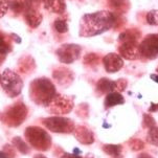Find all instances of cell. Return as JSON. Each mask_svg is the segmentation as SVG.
I'll use <instances>...</instances> for the list:
<instances>
[{
    "instance_id": "obj_2",
    "label": "cell",
    "mask_w": 158,
    "mask_h": 158,
    "mask_svg": "<svg viewBox=\"0 0 158 158\" xmlns=\"http://www.w3.org/2000/svg\"><path fill=\"white\" fill-rule=\"evenodd\" d=\"M29 96L39 106H49L57 96L55 85L46 77L34 80L29 86Z\"/></svg>"
},
{
    "instance_id": "obj_29",
    "label": "cell",
    "mask_w": 158,
    "mask_h": 158,
    "mask_svg": "<svg viewBox=\"0 0 158 158\" xmlns=\"http://www.w3.org/2000/svg\"><path fill=\"white\" fill-rule=\"evenodd\" d=\"M137 158H153L151 156V155H149V154H146V153H143V154H140Z\"/></svg>"
},
{
    "instance_id": "obj_11",
    "label": "cell",
    "mask_w": 158,
    "mask_h": 158,
    "mask_svg": "<svg viewBox=\"0 0 158 158\" xmlns=\"http://www.w3.org/2000/svg\"><path fill=\"white\" fill-rule=\"evenodd\" d=\"M103 62L106 71L110 72V73L117 72L124 66V61H123L122 57L117 53H108L107 56H105Z\"/></svg>"
},
{
    "instance_id": "obj_4",
    "label": "cell",
    "mask_w": 158,
    "mask_h": 158,
    "mask_svg": "<svg viewBox=\"0 0 158 158\" xmlns=\"http://www.w3.org/2000/svg\"><path fill=\"white\" fill-rule=\"evenodd\" d=\"M27 116V108L22 102H17L7 107L1 115V119L9 127H18Z\"/></svg>"
},
{
    "instance_id": "obj_26",
    "label": "cell",
    "mask_w": 158,
    "mask_h": 158,
    "mask_svg": "<svg viewBox=\"0 0 158 158\" xmlns=\"http://www.w3.org/2000/svg\"><path fill=\"white\" fill-rule=\"evenodd\" d=\"M115 83H116V88L120 91H124L125 88L127 87V81H126L125 79H120Z\"/></svg>"
},
{
    "instance_id": "obj_14",
    "label": "cell",
    "mask_w": 158,
    "mask_h": 158,
    "mask_svg": "<svg viewBox=\"0 0 158 158\" xmlns=\"http://www.w3.org/2000/svg\"><path fill=\"white\" fill-rule=\"evenodd\" d=\"M70 70L67 69H58V70L53 71V77L57 81V83L61 86H67L72 82V79H70Z\"/></svg>"
},
{
    "instance_id": "obj_30",
    "label": "cell",
    "mask_w": 158,
    "mask_h": 158,
    "mask_svg": "<svg viewBox=\"0 0 158 158\" xmlns=\"http://www.w3.org/2000/svg\"><path fill=\"white\" fill-rule=\"evenodd\" d=\"M151 79L153 80L154 82H156V83H158V74H151Z\"/></svg>"
},
{
    "instance_id": "obj_20",
    "label": "cell",
    "mask_w": 158,
    "mask_h": 158,
    "mask_svg": "<svg viewBox=\"0 0 158 158\" xmlns=\"http://www.w3.org/2000/svg\"><path fill=\"white\" fill-rule=\"evenodd\" d=\"M147 140L149 141L153 146L158 147V127H153L149 130L148 136H147Z\"/></svg>"
},
{
    "instance_id": "obj_33",
    "label": "cell",
    "mask_w": 158,
    "mask_h": 158,
    "mask_svg": "<svg viewBox=\"0 0 158 158\" xmlns=\"http://www.w3.org/2000/svg\"><path fill=\"white\" fill-rule=\"evenodd\" d=\"M157 71H158V68H157Z\"/></svg>"
},
{
    "instance_id": "obj_18",
    "label": "cell",
    "mask_w": 158,
    "mask_h": 158,
    "mask_svg": "<svg viewBox=\"0 0 158 158\" xmlns=\"http://www.w3.org/2000/svg\"><path fill=\"white\" fill-rule=\"evenodd\" d=\"M12 144L23 155H26L31 152V149H29L28 144L26 143L23 139H21V137H18V136H16V137L13 138Z\"/></svg>"
},
{
    "instance_id": "obj_24",
    "label": "cell",
    "mask_w": 158,
    "mask_h": 158,
    "mask_svg": "<svg viewBox=\"0 0 158 158\" xmlns=\"http://www.w3.org/2000/svg\"><path fill=\"white\" fill-rule=\"evenodd\" d=\"M10 7V0H0V18L6 14Z\"/></svg>"
},
{
    "instance_id": "obj_16",
    "label": "cell",
    "mask_w": 158,
    "mask_h": 158,
    "mask_svg": "<svg viewBox=\"0 0 158 158\" xmlns=\"http://www.w3.org/2000/svg\"><path fill=\"white\" fill-rule=\"evenodd\" d=\"M96 89L102 93L113 92L114 89H116V83L109 79H106V77H103L96 84Z\"/></svg>"
},
{
    "instance_id": "obj_19",
    "label": "cell",
    "mask_w": 158,
    "mask_h": 158,
    "mask_svg": "<svg viewBox=\"0 0 158 158\" xmlns=\"http://www.w3.org/2000/svg\"><path fill=\"white\" fill-rule=\"evenodd\" d=\"M12 50V45H10L9 39L5 37V35L0 33V55L4 56L9 53Z\"/></svg>"
},
{
    "instance_id": "obj_12",
    "label": "cell",
    "mask_w": 158,
    "mask_h": 158,
    "mask_svg": "<svg viewBox=\"0 0 158 158\" xmlns=\"http://www.w3.org/2000/svg\"><path fill=\"white\" fill-rule=\"evenodd\" d=\"M24 18L28 25L34 28L39 26L42 21V15L34 6H29V5H26L24 10Z\"/></svg>"
},
{
    "instance_id": "obj_22",
    "label": "cell",
    "mask_w": 158,
    "mask_h": 158,
    "mask_svg": "<svg viewBox=\"0 0 158 158\" xmlns=\"http://www.w3.org/2000/svg\"><path fill=\"white\" fill-rule=\"evenodd\" d=\"M147 22L151 25H158V10H150L147 14Z\"/></svg>"
},
{
    "instance_id": "obj_9",
    "label": "cell",
    "mask_w": 158,
    "mask_h": 158,
    "mask_svg": "<svg viewBox=\"0 0 158 158\" xmlns=\"http://www.w3.org/2000/svg\"><path fill=\"white\" fill-rule=\"evenodd\" d=\"M50 111L55 114H66L73 109V102L63 95H57L50 104Z\"/></svg>"
},
{
    "instance_id": "obj_21",
    "label": "cell",
    "mask_w": 158,
    "mask_h": 158,
    "mask_svg": "<svg viewBox=\"0 0 158 158\" xmlns=\"http://www.w3.org/2000/svg\"><path fill=\"white\" fill-rule=\"evenodd\" d=\"M53 26H55L56 31L60 34H64L68 31V23L65 19H57L55 21Z\"/></svg>"
},
{
    "instance_id": "obj_7",
    "label": "cell",
    "mask_w": 158,
    "mask_h": 158,
    "mask_svg": "<svg viewBox=\"0 0 158 158\" xmlns=\"http://www.w3.org/2000/svg\"><path fill=\"white\" fill-rule=\"evenodd\" d=\"M139 55L149 60L158 58V35H148L139 44Z\"/></svg>"
},
{
    "instance_id": "obj_27",
    "label": "cell",
    "mask_w": 158,
    "mask_h": 158,
    "mask_svg": "<svg viewBox=\"0 0 158 158\" xmlns=\"http://www.w3.org/2000/svg\"><path fill=\"white\" fill-rule=\"evenodd\" d=\"M61 158H83L81 157L80 155H77V154H69V153H64Z\"/></svg>"
},
{
    "instance_id": "obj_3",
    "label": "cell",
    "mask_w": 158,
    "mask_h": 158,
    "mask_svg": "<svg viewBox=\"0 0 158 158\" xmlns=\"http://www.w3.org/2000/svg\"><path fill=\"white\" fill-rule=\"evenodd\" d=\"M26 140L33 148L39 151H47L52 146V137L45 130L40 127H27L24 132Z\"/></svg>"
},
{
    "instance_id": "obj_1",
    "label": "cell",
    "mask_w": 158,
    "mask_h": 158,
    "mask_svg": "<svg viewBox=\"0 0 158 158\" xmlns=\"http://www.w3.org/2000/svg\"><path fill=\"white\" fill-rule=\"evenodd\" d=\"M115 23L114 15L107 10L86 14L80 21V36L93 37L109 31Z\"/></svg>"
},
{
    "instance_id": "obj_5",
    "label": "cell",
    "mask_w": 158,
    "mask_h": 158,
    "mask_svg": "<svg viewBox=\"0 0 158 158\" xmlns=\"http://www.w3.org/2000/svg\"><path fill=\"white\" fill-rule=\"evenodd\" d=\"M0 84L3 88V91L10 98L18 96L23 88V81L21 80V77L10 69H5L2 72L0 77Z\"/></svg>"
},
{
    "instance_id": "obj_28",
    "label": "cell",
    "mask_w": 158,
    "mask_h": 158,
    "mask_svg": "<svg viewBox=\"0 0 158 158\" xmlns=\"http://www.w3.org/2000/svg\"><path fill=\"white\" fill-rule=\"evenodd\" d=\"M149 111L150 112H156V111H158V104L151 103V107H150Z\"/></svg>"
},
{
    "instance_id": "obj_15",
    "label": "cell",
    "mask_w": 158,
    "mask_h": 158,
    "mask_svg": "<svg viewBox=\"0 0 158 158\" xmlns=\"http://www.w3.org/2000/svg\"><path fill=\"white\" fill-rule=\"evenodd\" d=\"M125 104V98H123V95L118 92H110L108 93L105 98V102H104V105H105V108H111V107H114L116 105H123Z\"/></svg>"
},
{
    "instance_id": "obj_25",
    "label": "cell",
    "mask_w": 158,
    "mask_h": 158,
    "mask_svg": "<svg viewBox=\"0 0 158 158\" xmlns=\"http://www.w3.org/2000/svg\"><path fill=\"white\" fill-rule=\"evenodd\" d=\"M131 147L134 151H137V150H140L143 148V143L138 139H134V140L131 141Z\"/></svg>"
},
{
    "instance_id": "obj_6",
    "label": "cell",
    "mask_w": 158,
    "mask_h": 158,
    "mask_svg": "<svg viewBox=\"0 0 158 158\" xmlns=\"http://www.w3.org/2000/svg\"><path fill=\"white\" fill-rule=\"evenodd\" d=\"M43 125L55 133H71L74 131L73 120L62 116H52L43 119Z\"/></svg>"
},
{
    "instance_id": "obj_31",
    "label": "cell",
    "mask_w": 158,
    "mask_h": 158,
    "mask_svg": "<svg viewBox=\"0 0 158 158\" xmlns=\"http://www.w3.org/2000/svg\"><path fill=\"white\" fill-rule=\"evenodd\" d=\"M34 158H47V157H45L44 155H42V154H37V155H35Z\"/></svg>"
},
{
    "instance_id": "obj_13",
    "label": "cell",
    "mask_w": 158,
    "mask_h": 158,
    "mask_svg": "<svg viewBox=\"0 0 158 158\" xmlns=\"http://www.w3.org/2000/svg\"><path fill=\"white\" fill-rule=\"evenodd\" d=\"M73 134L81 143L90 144L94 141L93 133L91 132L88 128L84 127V126H80V127H77V128H74Z\"/></svg>"
},
{
    "instance_id": "obj_32",
    "label": "cell",
    "mask_w": 158,
    "mask_h": 158,
    "mask_svg": "<svg viewBox=\"0 0 158 158\" xmlns=\"http://www.w3.org/2000/svg\"><path fill=\"white\" fill-rule=\"evenodd\" d=\"M0 77H1V74H0Z\"/></svg>"
},
{
    "instance_id": "obj_10",
    "label": "cell",
    "mask_w": 158,
    "mask_h": 158,
    "mask_svg": "<svg viewBox=\"0 0 158 158\" xmlns=\"http://www.w3.org/2000/svg\"><path fill=\"white\" fill-rule=\"evenodd\" d=\"M120 57L127 60H135L139 57V44L137 41H125L118 48Z\"/></svg>"
},
{
    "instance_id": "obj_8",
    "label": "cell",
    "mask_w": 158,
    "mask_h": 158,
    "mask_svg": "<svg viewBox=\"0 0 158 158\" xmlns=\"http://www.w3.org/2000/svg\"><path fill=\"white\" fill-rule=\"evenodd\" d=\"M81 50L82 48L77 44H64L57 50V56L60 62L70 64L79 59Z\"/></svg>"
},
{
    "instance_id": "obj_17",
    "label": "cell",
    "mask_w": 158,
    "mask_h": 158,
    "mask_svg": "<svg viewBox=\"0 0 158 158\" xmlns=\"http://www.w3.org/2000/svg\"><path fill=\"white\" fill-rule=\"evenodd\" d=\"M103 150L113 158H123V147L120 144H105Z\"/></svg>"
},
{
    "instance_id": "obj_23",
    "label": "cell",
    "mask_w": 158,
    "mask_h": 158,
    "mask_svg": "<svg viewBox=\"0 0 158 158\" xmlns=\"http://www.w3.org/2000/svg\"><path fill=\"white\" fill-rule=\"evenodd\" d=\"M156 126V123H155V119L151 116L150 114H143V128H148V129H151Z\"/></svg>"
}]
</instances>
